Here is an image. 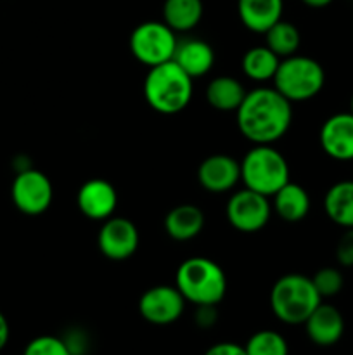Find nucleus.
<instances>
[{
	"label": "nucleus",
	"mask_w": 353,
	"mask_h": 355,
	"mask_svg": "<svg viewBox=\"0 0 353 355\" xmlns=\"http://www.w3.org/2000/svg\"><path fill=\"white\" fill-rule=\"evenodd\" d=\"M291 104L273 87L249 90L235 111L239 132L253 144H273L289 130L293 121Z\"/></svg>",
	"instance_id": "nucleus-1"
},
{
	"label": "nucleus",
	"mask_w": 353,
	"mask_h": 355,
	"mask_svg": "<svg viewBox=\"0 0 353 355\" xmlns=\"http://www.w3.org/2000/svg\"><path fill=\"white\" fill-rule=\"evenodd\" d=\"M194 78L175 61L149 68L144 80V97L149 106L161 114H176L192 101Z\"/></svg>",
	"instance_id": "nucleus-2"
},
{
	"label": "nucleus",
	"mask_w": 353,
	"mask_h": 355,
	"mask_svg": "<svg viewBox=\"0 0 353 355\" xmlns=\"http://www.w3.org/2000/svg\"><path fill=\"white\" fill-rule=\"evenodd\" d=\"M175 286L185 302L196 307L218 305L227 293V277L215 260L206 257H190L176 269Z\"/></svg>",
	"instance_id": "nucleus-3"
},
{
	"label": "nucleus",
	"mask_w": 353,
	"mask_h": 355,
	"mask_svg": "<svg viewBox=\"0 0 353 355\" xmlns=\"http://www.w3.org/2000/svg\"><path fill=\"white\" fill-rule=\"evenodd\" d=\"M320 304L322 297L314 281L303 274H286L279 277L270 290V309L284 324H305Z\"/></svg>",
	"instance_id": "nucleus-4"
},
{
	"label": "nucleus",
	"mask_w": 353,
	"mask_h": 355,
	"mask_svg": "<svg viewBox=\"0 0 353 355\" xmlns=\"http://www.w3.org/2000/svg\"><path fill=\"white\" fill-rule=\"evenodd\" d=\"M241 180L248 189L272 198L291 180L289 163L272 144H255L241 162Z\"/></svg>",
	"instance_id": "nucleus-5"
},
{
	"label": "nucleus",
	"mask_w": 353,
	"mask_h": 355,
	"mask_svg": "<svg viewBox=\"0 0 353 355\" xmlns=\"http://www.w3.org/2000/svg\"><path fill=\"white\" fill-rule=\"evenodd\" d=\"M325 83V71L318 61L308 55L294 54L280 59L273 76V89L289 103H305L320 94Z\"/></svg>",
	"instance_id": "nucleus-6"
},
{
	"label": "nucleus",
	"mask_w": 353,
	"mask_h": 355,
	"mask_svg": "<svg viewBox=\"0 0 353 355\" xmlns=\"http://www.w3.org/2000/svg\"><path fill=\"white\" fill-rule=\"evenodd\" d=\"M176 42V33L165 21H145L132 31L128 45L138 62L152 68L172 61Z\"/></svg>",
	"instance_id": "nucleus-7"
},
{
	"label": "nucleus",
	"mask_w": 353,
	"mask_h": 355,
	"mask_svg": "<svg viewBox=\"0 0 353 355\" xmlns=\"http://www.w3.org/2000/svg\"><path fill=\"white\" fill-rule=\"evenodd\" d=\"M12 203L21 214L42 215L51 208L54 200V187L44 172L35 168H24L14 177L10 187Z\"/></svg>",
	"instance_id": "nucleus-8"
},
{
	"label": "nucleus",
	"mask_w": 353,
	"mask_h": 355,
	"mask_svg": "<svg viewBox=\"0 0 353 355\" xmlns=\"http://www.w3.org/2000/svg\"><path fill=\"white\" fill-rule=\"evenodd\" d=\"M225 217L228 224L239 232H258L269 224L272 217V205L269 196L244 189L235 191L227 201Z\"/></svg>",
	"instance_id": "nucleus-9"
},
{
	"label": "nucleus",
	"mask_w": 353,
	"mask_h": 355,
	"mask_svg": "<svg viewBox=\"0 0 353 355\" xmlns=\"http://www.w3.org/2000/svg\"><path fill=\"white\" fill-rule=\"evenodd\" d=\"M185 311V298L176 286L158 284L144 291L138 300L142 319L154 326H168L179 321Z\"/></svg>",
	"instance_id": "nucleus-10"
},
{
	"label": "nucleus",
	"mask_w": 353,
	"mask_h": 355,
	"mask_svg": "<svg viewBox=\"0 0 353 355\" xmlns=\"http://www.w3.org/2000/svg\"><path fill=\"white\" fill-rule=\"evenodd\" d=\"M138 229L130 218L109 217L102 222L97 245L106 259L123 262L130 259L138 248Z\"/></svg>",
	"instance_id": "nucleus-11"
},
{
	"label": "nucleus",
	"mask_w": 353,
	"mask_h": 355,
	"mask_svg": "<svg viewBox=\"0 0 353 355\" xmlns=\"http://www.w3.org/2000/svg\"><path fill=\"white\" fill-rule=\"evenodd\" d=\"M241 180V162L228 155H211L197 166V182L213 194L228 193Z\"/></svg>",
	"instance_id": "nucleus-12"
},
{
	"label": "nucleus",
	"mask_w": 353,
	"mask_h": 355,
	"mask_svg": "<svg viewBox=\"0 0 353 355\" xmlns=\"http://www.w3.org/2000/svg\"><path fill=\"white\" fill-rule=\"evenodd\" d=\"M78 210L90 220L104 222L113 217L118 205V193L111 182L104 179H90L82 184L76 194Z\"/></svg>",
	"instance_id": "nucleus-13"
},
{
	"label": "nucleus",
	"mask_w": 353,
	"mask_h": 355,
	"mask_svg": "<svg viewBox=\"0 0 353 355\" xmlns=\"http://www.w3.org/2000/svg\"><path fill=\"white\" fill-rule=\"evenodd\" d=\"M320 146L327 156L338 162L353 159V113H336L320 128Z\"/></svg>",
	"instance_id": "nucleus-14"
},
{
	"label": "nucleus",
	"mask_w": 353,
	"mask_h": 355,
	"mask_svg": "<svg viewBox=\"0 0 353 355\" xmlns=\"http://www.w3.org/2000/svg\"><path fill=\"white\" fill-rule=\"evenodd\" d=\"M305 329L311 343L318 347H331L341 340L345 333V319L334 305L322 302L305 321Z\"/></svg>",
	"instance_id": "nucleus-15"
},
{
	"label": "nucleus",
	"mask_w": 353,
	"mask_h": 355,
	"mask_svg": "<svg viewBox=\"0 0 353 355\" xmlns=\"http://www.w3.org/2000/svg\"><path fill=\"white\" fill-rule=\"evenodd\" d=\"M173 61L190 76L199 78L208 75L215 64V51L208 42L201 38H182L176 42Z\"/></svg>",
	"instance_id": "nucleus-16"
},
{
	"label": "nucleus",
	"mask_w": 353,
	"mask_h": 355,
	"mask_svg": "<svg viewBox=\"0 0 353 355\" xmlns=\"http://www.w3.org/2000/svg\"><path fill=\"white\" fill-rule=\"evenodd\" d=\"M284 0H237L241 23L253 33H265L282 19Z\"/></svg>",
	"instance_id": "nucleus-17"
},
{
	"label": "nucleus",
	"mask_w": 353,
	"mask_h": 355,
	"mask_svg": "<svg viewBox=\"0 0 353 355\" xmlns=\"http://www.w3.org/2000/svg\"><path fill=\"white\" fill-rule=\"evenodd\" d=\"M273 211L277 217L289 224L301 222L310 211V196L307 189L296 182H287L273 194Z\"/></svg>",
	"instance_id": "nucleus-18"
},
{
	"label": "nucleus",
	"mask_w": 353,
	"mask_h": 355,
	"mask_svg": "<svg viewBox=\"0 0 353 355\" xmlns=\"http://www.w3.org/2000/svg\"><path fill=\"white\" fill-rule=\"evenodd\" d=\"M204 227V214L196 205H179L165 217V231L175 241H189L201 234Z\"/></svg>",
	"instance_id": "nucleus-19"
},
{
	"label": "nucleus",
	"mask_w": 353,
	"mask_h": 355,
	"mask_svg": "<svg viewBox=\"0 0 353 355\" xmlns=\"http://www.w3.org/2000/svg\"><path fill=\"white\" fill-rule=\"evenodd\" d=\"M248 90L234 76L221 75L211 80L206 87V99L213 110L221 113H232L237 111L244 101Z\"/></svg>",
	"instance_id": "nucleus-20"
},
{
	"label": "nucleus",
	"mask_w": 353,
	"mask_h": 355,
	"mask_svg": "<svg viewBox=\"0 0 353 355\" xmlns=\"http://www.w3.org/2000/svg\"><path fill=\"white\" fill-rule=\"evenodd\" d=\"M329 220L343 229H353V180H341L329 187L324 196Z\"/></svg>",
	"instance_id": "nucleus-21"
},
{
	"label": "nucleus",
	"mask_w": 353,
	"mask_h": 355,
	"mask_svg": "<svg viewBox=\"0 0 353 355\" xmlns=\"http://www.w3.org/2000/svg\"><path fill=\"white\" fill-rule=\"evenodd\" d=\"M203 0H165L163 21L175 33H187L199 24L203 17Z\"/></svg>",
	"instance_id": "nucleus-22"
},
{
	"label": "nucleus",
	"mask_w": 353,
	"mask_h": 355,
	"mask_svg": "<svg viewBox=\"0 0 353 355\" xmlns=\"http://www.w3.org/2000/svg\"><path fill=\"white\" fill-rule=\"evenodd\" d=\"M280 58L273 54L266 45H256V47L248 49L242 55L241 68L242 73L249 80L258 83H265L273 80L277 68H279Z\"/></svg>",
	"instance_id": "nucleus-23"
},
{
	"label": "nucleus",
	"mask_w": 353,
	"mask_h": 355,
	"mask_svg": "<svg viewBox=\"0 0 353 355\" xmlns=\"http://www.w3.org/2000/svg\"><path fill=\"white\" fill-rule=\"evenodd\" d=\"M265 45L273 52V54L279 55L280 59L289 58L298 52L301 45V35L300 30L294 26L289 21H277L273 26H270L265 31Z\"/></svg>",
	"instance_id": "nucleus-24"
},
{
	"label": "nucleus",
	"mask_w": 353,
	"mask_h": 355,
	"mask_svg": "<svg viewBox=\"0 0 353 355\" xmlns=\"http://www.w3.org/2000/svg\"><path fill=\"white\" fill-rule=\"evenodd\" d=\"M244 349L248 355H289L286 338L273 329H260L253 333Z\"/></svg>",
	"instance_id": "nucleus-25"
},
{
	"label": "nucleus",
	"mask_w": 353,
	"mask_h": 355,
	"mask_svg": "<svg viewBox=\"0 0 353 355\" xmlns=\"http://www.w3.org/2000/svg\"><path fill=\"white\" fill-rule=\"evenodd\" d=\"M311 281H314L315 288L322 298L336 297L345 284L341 270L336 269V267H322L314 274Z\"/></svg>",
	"instance_id": "nucleus-26"
},
{
	"label": "nucleus",
	"mask_w": 353,
	"mask_h": 355,
	"mask_svg": "<svg viewBox=\"0 0 353 355\" xmlns=\"http://www.w3.org/2000/svg\"><path fill=\"white\" fill-rule=\"evenodd\" d=\"M23 355H73L64 338L52 335H42L31 340L24 347Z\"/></svg>",
	"instance_id": "nucleus-27"
},
{
	"label": "nucleus",
	"mask_w": 353,
	"mask_h": 355,
	"mask_svg": "<svg viewBox=\"0 0 353 355\" xmlns=\"http://www.w3.org/2000/svg\"><path fill=\"white\" fill-rule=\"evenodd\" d=\"M336 260L343 267H353V229H346L336 245Z\"/></svg>",
	"instance_id": "nucleus-28"
},
{
	"label": "nucleus",
	"mask_w": 353,
	"mask_h": 355,
	"mask_svg": "<svg viewBox=\"0 0 353 355\" xmlns=\"http://www.w3.org/2000/svg\"><path fill=\"white\" fill-rule=\"evenodd\" d=\"M204 355H248L246 354L244 345L232 342H220L211 345L210 349L204 352Z\"/></svg>",
	"instance_id": "nucleus-29"
},
{
	"label": "nucleus",
	"mask_w": 353,
	"mask_h": 355,
	"mask_svg": "<svg viewBox=\"0 0 353 355\" xmlns=\"http://www.w3.org/2000/svg\"><path fill=\"white\" fill-rule=\"evenodd\" d=\"M196 309V322L199 328H211L217 322V305H199Z\"/></svg>",
	"instance_id": "nucleus-30"
},
{
	"label": "nucleus",
	"mask_w": 353,
	"mask_h": 355,
	"mask_svg": "<svg viewBox=\"0 0 353 355\" xmlns=\"http://www.w3.org/2000/svg\"><path fill=\"white\" fill-rule=\"evenodd\" d=\"M9 336H10V328H9V322H7L6 315L0 312V352L6 349L7 342H9Z\"/></svg>",
	"instance_id": "nucleus-31"
},
{
	"label": "nucleus",
	"mask_w": 353,
	"mask_h": 355,
	"mask_svg": "<svg viewBox=\"0 0 353 355\" xmlns=\"http://www.w3.org/2000/svg\"><path fill=\"white\" fill-rule=\"evenodd\" d=\"M332 0H303V3H307L308 7H314V9H322V7H327Z\"/></svg>",
	"instance_id": "nucleus-32"
},
{
	"label": "nucleus",
	"mask_w": 353,
	"mask_h": 355,
	"mask_svg": "<svg viewBox=\"0 0 353 355\" xmlns=\"http://www.w3.org/2000/svg\"><path fill=\"white\" fill-rule=\"evenodd\" d=\"M350 113H353V94H352V101H350Z\"/></svg>",
	"instance_id": "nucleus-33"
}]
</instances>
